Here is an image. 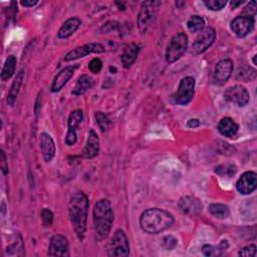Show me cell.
<instances>
[{"label": "cell", "mask_w": 257, "mask_h": 257, "mask_svg": "<svg viewBox=\"0 0 257 257\" xmlns=\"http://www.w3.org/2000/svg\"><path fill=\"white\" fill-rule=\"evenodd\" d=\"M215 38H216V32L214 28L212 27L204 28L202 31H200L198 36L195 38L192 44L191 52L195 55L203 53L214 43Z\"/></svg>", "instance_id": "ba28073f"}, {"label": "cell", "mask_w": 257, "mask_h": 257, "mask_svg": "<svg viewBox=\"0 0 257 257\" xmlns=\"http://www.w3.org/2000/svg\"><path fill=\"white\" fill-rule=\"evenodd\" d=\"M41 219L44 226H50L53 221V214L49 209H42L41 211Z\"/></svg>", "instance_id": "d6a6232c"}, {"label": "cell", "mask_w": 257, "mask_h": 257, "mask_svg": "<svg viewBox=\"0 0 257 257\" xmlns=\"http://www.w3.org/2000/svg\"><path fill=\"white\" fill-rule=\"evenodd\" d=\"M104 47L100 43L96 42H89L86 44H83L81 46L75 47L74 49L70 50L66 53L64 56L65 61H72L78 58H82L90 53H102L104 52Z\"/></svg>", "instance_id": "9c48e42d"}, {"label": "cell", "mask_w": 257, "mask_h": 257, "mask_svg": "<svg viewBox=\"0 0 257 257\" xmlns=\"http://www.w3.org/2000/svg\"><path fill=\"white\" fill-rule=\"evenodd\" d=\"M208 211L212 216L218 219H225L230 214L229 207L225 204H220V203L210 204L208 207Z\"/></svg>", "instance_id": "484cf974"}, {"label": "cell", "mask_w": 257, "mask_h": 257, "mask_svg": "<svg viewBox=\"0 0 257 257\" xmlns=\"http://www.w3.org/2000/svg\"><path fill=\"white\" fill-rule=\"evenodd\" d=\"M95 120H96L98 126L100 127V130L102 132L106 131L108 128L109 123H110V120H109L108 116L105 113L101 112V111H98V112L95 113Z\"/></svg>", "instance_id": "83f0119b"}, {"label": "cell", "mask_w": 257, "mask_h": 257, "mask_svg": "<svg viewBox=\"0 0 257 257\" xmlns=\"http://www.w3.org/2000/svg\"><path fill=\"white\" fill-rule=\"evenodd\" d=\"M224 97L229 102L238 106H245L249 102V92L243 85H233L228 87L224 92Z\"/></svg>", "instance_id": "30bf717a"}, {"label": "cell", "mask_w": 257, "mask_h": 257, "mask_svg": "<svg viewBox=\"0 0 257 257\" xmlns=\"http://www.w3.org/2000/svg\"><path fill=\"white\" fill-rule=\"evenodd\" d=\"M161 2L160 1H145L142 3L138 14V26L142 34L148 32L155 22Z\"/></svg>", "instance_id": "277c9868"}, {"label": "cell", "mask_w": 257, "mask_h": 257, "mask_svg": "<svg viewBox=\"0 0 257 257\" xmlns=\"http://www.w3.org/2000/svg\"><path fill=\"white\" fill-rule=\"evenodd\" d=\"M83 117V113L81 109H74L70 112L67 120V134L65 137V143L68 146H72L77 141V135H76V127L81 122Z\"/></svg>", "instance_id": "7c38bea8"}, {"label": "cell", "mask_w": 257, "mask_h": 257, "mask_svg": "<svg viewBox=\"0 0 257 257\" xmlns=\"http://www.w3.org/2000/svg\"><path fill=\"white\" fill-rule=\"evenodd\" d=\"M77 66L78 65H70V66H66L63 69H61L52 81L51 91L58 92L59 90H61L63 88V86L68 82V80L72 77Z\"/></svg>", "instance_id": "e0dca14e"}, {"label": "cell", "mask_w": 257, "mask_h": 257, "mask_svg": "<svg viewBox=\"0 0 257 257\" xmlns=\"http://www.w3.org/2000/svg\"><path fill=\"white\" fill-rule=\"evenodd\" d=\"M195 79L192 76L183 77L179 83L177 92L174 95V100L177 104L186 105L194 97Z\"/></svg>", "instance_id": "52a82bcc"}, {"label": "cell", "mask_w": 257, "mask_h": 257, "mask_svg": "<svg viewBox=\"0 0 257 257\" xmlns=\"http://www.w3.org/2000/svg\"><path fill=\"white\" fill-rule=\"evenodd\" d=\"M93 85V80L90 76H88L87 74H82L78 77L74 88L72 90V94L74 95H81L83 93H85L88 89H90Z\"/></svg>", "instance_id": "cb8c5ba5"}, {"label": "cell", "mask_w": 257, "mask_h": 257, "mask_svg": "<svg viewBox=\"0 0 257 257\" xmlns=\"http://www.w3.org/2000/svg\"><path fill=\"white\" fill-rule=\"evenodd\" d=\"M80 24H81V21L77 17H72V18L67 19L62 24V26L59 28V30L57 32L58 38L63 39V38L69 37L70 35H72L78 29Z\"/></svg>", "instance_id": "ffe728a7"}, {"label": "cell", "mask_w": 257, "mask_h": 257, "mask_svg": "<svg viewBox=\"0 0 257 257\" xmlns=\"http://www.w3.org/2000/svg\"><path fill=\"white\" fill-rule=\"evenodd\" d=\"M233 71V61L229 58L220 60L214 70V80L218 84L225 83L231 76Z\"/></svg>", "instance_id": "2e32d148"}, {"label": "cell", "mask_w": 257, "mask_h": 257, "mask_svg": "<svg viewBox=\"0 0 257 257\" xmlns=\"http://www.w3.org/2000/svg\"><path fill=\"white\" fill-rule=\"evenodd\" d=\"M23 78H24V70H20L15 79L13 80L11 86H10V89H9V92H8V96H7V103L9 105H13L16 98H17V95L19 93V90H20V87H21V84H22V81H23Z\"/></svg>", "instance_id": "603a6c76"}, {"label": "cell", "mask_w": 257, "mask_h": 257, "mask_svg": "<svg viewBox=\"0 0 257 257\" xmlns=\"http://www.w3.org/2000/svg\"><path fill=\"white\" fill-rule=\"evenodd\" d=\"M200 124H201V122H200V120L197 119V118H191V119H189L188 122H187V126H188V127H193V128L198 127Z\"/></svg>", "instance_id": "8d00e7d4"}, {"label": "cell", "mask_w": 257, "mask_h": 257, "mask_svg": "<svg viewBox=\"0 0 257 257\" xmlns=\"http://www.w3.org/2000/svg\"><path fill=\"white\" fill-rule=\"evenodd\" d=\"M99 150V141L96 133L93 130H90L87 135L86 144L82 150V157L84 159L90 160L97 156Z\"/></svg>", "instance_id": "ac0fdd59"}, {"label": "cell", "mask_w": 257, "mask_h": 257, "mask_svg": "<svg viewBox=\"0 0 257 257\" xmlns=\"http://www.w3.org/2000/svg\"><path fill=\"white\" fill-rule=\"evenodd\" d=\"M204 4L210 10L219 11L226 6L227 1L226 0H206L204 1Z\"/></svg>", "instance_id": "f1b7e54d"}, {"label": "cell", "mask_w": 257, "mask_h": 257, "mask_svg": "<svg viewBox=\"0 0 257 257\" xmlns=\"http://www.w3.org/2000/svg\"><path fill=\"white\" fill-rule=\"evenodd\" d=\"M139 51H140V47L134 43L127 45L124 48L121 54V63L124 68H128L134 64V62L138 57Z\"/></svg>", "instance_id": "7402d4cb"}, {"label": "cell", "mask_w": 257, "mask_h": 257, "mask_svg": "<svg viewBox=\"0 0 257 257\" xmlns=\"http://www.w3.org/2000/svg\"><path fill=\"white\" fill-rule=\"evenodd\" d=\"M239 256H244V257H254L256 255V245L255 244H249L242 249L239 250L238 252Z\"/></svg>", "instance_id": "4dcf8cb0"}, {"label": "cell", "mask_w": 257, "mask_h": 257, "mask_svg": "<svg viewBox=\"0 0 257 257\" xmlns=\"http://www.w3.org/2000/svg\"><path fill=\"white\" fill-rule=\"evenodd\" d=\"M216 174L220 175V176H227V177H232L235 172H236V168L235 166L229 165V166H219L218 168H216L215 170Z\"/></svg>", "instance_id": "f546056e"}, {"label": "cell", "mask_w": 257, "mask_h": 257, "mask_svg": "<svg viewBox=\"0 0 257 257\" xmlns=\"http://www.w3.org/2000/svg\"><path fill=\"white\" fill-rule=\"evenodd\" d=\"M88 199L82 192L74 193L68 202V214L77 238L82 241L86 232Z\"/></svg>", "instance_id": "6da1fadb"}, {"label": "cell", "mask_w": 257, "mask_h": 257, "mask_svg": "<svg viewBox=\"0 0 257 257\" xmlns=\"http://www.w3.org/2000/svg\"><path fill=\"white\" fill-rule=\"evenodd\" d=\"M231 29L238 37H245L254 28V18L247 16H237L231 21Z\"/></svg>", "instance_id": "8fae6325"}, {"label": "cell", "mask_w": 257, "mask_h": 257, "mask_svg": "<svg viewBox=\"0 0 257 257\" xmlns=\"http://www.w3.org/2000/svg\"><path fill=\"white\" fill-rule=\"evenodd\" d=\"M38 3L37 0H24L21 1V5L24 7H32Z\"/></svg>", "instance_id": "74e56055"}, {"label": "cell", "mask_w": 257, "mask_h": 257, "mask_svg": "<svg viewBox=\"0 0 257 257\" xmlns=\"http://www.w3.org/2000/svg\"><path fill=\"white\" fill-rule=\"evenodd\" d=\"M40 149L45 162H50L55 155V145L52 138L48 134L40 135Z\"/></svg>", "instance_id": "d6986e66"}, {"label": "cell", "mask_w": 257, "mask_h": 257, "mask_svg": "<svg viewBox=\"0 0 257 257\" xmlns=\"http://www.w3.org/2000/svg\"><path fill=\"white\" fill-rule=\"evenodd\" d=\"M177 239L174 238L173 236H167L163 239V245L167 250H172L176 247L177 245Z\"/></svg>", "instance_id": "e575fe53"}, {"label": "cell", "mask_w": 257, "mask_h": 257, "mask_svg": "<svg viewBox=\"0 0 257 257\" xmlns=\"http://www.w3.org/2000/svg\"><path fill=\"white\" fill-rule=\"evenodd\" d=\"M102 68V62L99 58L95 57V58H92L89 63H88V69L90 70V72L96 74L98 73Z\"/></svg>", "instance_id": "1f68e13d"}, {"label": "cell", "mask_w": 257, "mask_h": 257, "mask_svg": "<svg viewBox=\"0 0 257 257\" xmlns=\"http://www.w3.org/2000/svg\"><path fill=\"white\" fill-rule=\"evenodd\" d=\"M0 166H1V171H2L3 175H7L8 174V165H7V161H6V156L3 151H1V153H0Z\"/></svg>", "instance_id": "d590c367"}, {"label": "cell", "mask_w": 257, "mask_h": 257, "mask_svg": "<svg viewBox=\"0 0 257 257\" xmlns=\"http://www.w3.org/2000/svg\"><path fill=\"white\" fill-rule=\"evenodd\" d=\"M256 14V2L255 1H251L249 2V4H247L243 11H242V15L243 16H247V17H253Z\"/></svg>", "instance_id": "836d02e7"}, {"label": "cell", "mask_w": 257, "mask_h": 257, "mask_svg": "<svg viewBox=\"0 0 257 257\" xmlns=\"http://www.w3.org/2000/svg\"><path fill=\"white\" fill-rule=\"evenodd\" d=\"M174 224L171 213L160 208H151L144 211L140 217V226L148 234H158Z\"/></svg>", "instance_id": "7a4b0ae2"}, {"label": "cell", "mask_w": 257, "mask_h": 257, "mask_svg": "<svg viewBox=\"0 0 257 257\" xmlns=\"http://www.w3.org/2000/svg\"><path fill=\"white\" fill-rule=\"evenodd\" d=\"M257 187V175L255 172H245L237 181L236 189L240 194L248 195L255 191Z\"/></svg>", "instance_id": "9a60e30c"}, {"label": "cell", "mask_w": 257, "mask_h": 257, "mask_svg": "<svg viewBox=\"0 0 257 257\" xmlns=\"http://www.w3.org/2000/svg\"><path fill=\"white\" fill-rule=\"evenodd\" d=\"M179 211L186 216H196L202 210L201 201L194 196H185L182 197L178 203Z\"/></svg>", "instance_id": "5bb4252c"}, {"label": "cell", "mask_w": 257, "mask_h": 257, "mask_svg": "<svg viewBox=\"0 0 257 257\" xmlns=\"http://www.w3.org/2000/svg\"><path fill=\"white\" fill-rule=\"evenodd\" d=\"M108 256L125 257L130 254V244L125 233L122 230H117L107 246Z\"/></svg>", "instance_id": "8992f818"}, {"label": "cell", "mask_w": 257, "mask_h": 257, "mask_svg": "<svg viewBox=\"0 0 257 257\" xmlns=\"http://www.w3.org/2000/svg\"><path fill=\"white\" fill-rule=\"evenodd\" d=\"M242 2H243L242 0H239V1H234V0H233V1L230 2V4H231V7H232V8H236V7H238L239 5H241Z\"/></svg>", "instance_id": "f35d334b"}, {"label": "cell", "mask_w": 257, "mask_h": 257, "mask_svg": "<svg viewBox=\"0 0 257 257\" xmlns=\"http://www.w3.org/2000/svg\"><path fill=\"white\" fill-rule=\"evenodd\" d=\"M92 214L94 237L97 241H101L108 236L113 223L114 214L110 202L106 199L97 201Z\"/></svg>", "instance_id": "3957f363"}, {"label": "cell", "mask_w": 257, "mask_h": 257, "mask_svg": "<svg viewBox=\"0 0 257 257\" xmlns=\"http://www.w3.org/2000/svg\"><path fill=\"white\" fill-rule=\"evenodd\" d=\"M218 131L222 136L232 138L238 132V124L231 117H223L218 124Z\"/></svg>", "instance_id": "44dd1931"}, {"label": "cell", "mask_w": 257, "mask_h": 257, "mask_svg": "<svg viewBox=\"0 0 257 257\" xmlns=\"http://www.w3.org/2000/svg\"><path fill=\"white\" fill-rule=\"evenodd\" d=\"M48 255L54 257H66L69 256L68 241L66 237L60 234L54 235L49 243Z\"/></svg>", "instance_id": "4fadbf2b"}, {"label": "cell", "mask_w": 257, "mask_h": 257, "mask_svg": "<svg viewBox=\"0 0 257 257\" xmlns=\"http://www.w3.org/2000/svg\"><path fill=\"white\" fill-rule=\"evenodd\" d=\"M253 63L256 65V55H254V58H253Z\"/></svg>", "instance_id": "ab89813d"}, {"label": "cell", "mask_w": 257, "mask_h": 257, "mask_svg": "<svg viewBox=\"0 0 257 257\" xmlns=\"http://www.w3.org/2000/svg\"><path fill=\"white\" fill-rule=\"evenodd\" d=\"M16 63H17V60L14 55H9L6 58L4 65L2 67V71H1L2 80L6 81L14 74L15 68H16Z\"/></svg>", "instance_id": "d4e9b609"}, {"label": "cell", "mask_w": 257, "mask_h": 257, "mask_svg": "<svg viewBox=\"0 0 257 257\" xmlns=\"http://www.w3.org/2000/svg\"><path fill=\"white\" fill-rule=\"evenodd\" d=\"M187 27L191 32L202 31L205 27L204 19L199 15H193L187 22Z\"/></svg>", "instance_id": "4316f807"}, {"label": "cell", "mask_w": 257, "mask_h": 257, "mask_svg": "<svg viewBox=\"0 0 257 257\" xmlns=\"http://www.w3.org/2000/svg\"><path fill=\"white\" fill-rule=\"evenodd\" d=\"M187 47H188V36L184 32H179L175 34L171 38L167 46V50H166L167 62L173 63L177 61L186 51Z\"/></svg>", "instance_id": "5b68a950"}]
</instances>
